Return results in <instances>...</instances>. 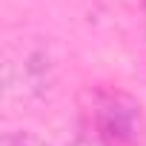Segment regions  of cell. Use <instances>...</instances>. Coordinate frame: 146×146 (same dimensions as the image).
Returning a JSON list of instances; mask_svg holds the SVG:
<instances>
[{
    "mask_svg": "<svg viewBox=\"0 0 146 146\" xmlns=\"http://www.w3.org/2000/svg\"><path fill=\"white\" fill-rule=\"evenodd\" d=\"M89 132L100 146H146L143 106L120 89H100L92 100Z\"/></svg>",
    "mask_w": 146,
    "mask_h": 146,
    "instance_id": "obj_1",
    "label": "cell"
},
{
    "mask_svg": "<svg viewBox=\"0 0 146 146\" xmlns=\"http://www.w3.org/2000/svg\"><path fill=\"white\" fill-rule=\"evenodd\" d=\"M3 146H49V143L32 132H9L3 137Z\"/></svg>",
    "mask_w": 146,
    "mask_h": 146,
    "instance_id": "obj_2",
    "label": "cell"
}]
</instances>
